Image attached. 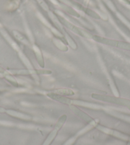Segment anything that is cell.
<instances>
[{"mask_svg": "<svg viewBox=\"0 0 130 145\" xmlns=\"http://www.w3.org/2000/svg\"><path fill=\"white\" fill-rule=\"evenodd\" d=\"M0 71H1V72H4V70L1 68V67H0Z\"/></svg>", "mask_w": 130, "mask_h": 145, "instance_id": "cell-14", "label": "cell"}, {"mask_svg": "<svg viewBox=\"0 0 130 145\" xmlns=\"http://www.w3.org/2000/svg\"><path fill=\"white\" fill-rule=\"evenodd\" d=\"M49 97H50L51 99H53L56 101L63 103V104L72 105V101L71 99L66 98L64 96H62L61 95L56 94L55 92H51L47 94Z\"/></svg>", "mask_w": 130, "mask_h": 145, "instance_id": "cell-8", "label": "cell"}, {"mask_svg": "<svg viewBox=\"0 0 130 145\" xmlns=\"http://www.w3.org/2000/svg\"><path fill=\"white\" fill-rule=\"evenodd\" d=\"M91 97L95 99L101 101H103V102L126 106L127 107L130 106V100L129 99H123V98H119L118 97L110 96V95H100V94H93Z\"/></svg>", "mask_w": 130, "mask_h": 145, "instance_id": "cell-1", "label": "cell"}, {"mask_svg": "<svg viewBox=\"0 0 130 145\" xmlns=\"http://www.w3.org/2000/svg\"><path fill=\"white\" fill-rule=\"evenodd\" d=\"M128 108H129V110H130V106H128Z\"/></svg>", "mask_w": 130, "mask_h": 145, "instance_id": "cell-17", "label": "cell"}, {"mask_svg": "<svg viewBox=\"0 0 130 145\" xmlns=\"http://www.w3.org/2000/svg\"><path fill=\"white\" fill-rule=\"evenodd\" d=\"M70 108H71L72 111L75 114V115L79 116V118L82 119L83 120H84L88 123H89L90 125L95 127L98 125L97 121H96L94 118H93L91 116H90L87 113L84 112V111H82L81 110H80L79 108H78L77 107L73 105H70Z\"/></svg>", "mask_w": 130, "mask_h": 145, "instance_id": "cell-4", "label": "cell"}, {"mask_svg": "<svg viewBox=\"0 0 130 145\" xmlns=\"http://www.w3.org/2000/svg\"><path fill=\"white\" fill-rule=\"evenodd\" d=\"M93 39L99 43L105 44V45H108L110 46H115V47H118L120 48L126 49V50H130V43H128L123 42V41H119L113 40H109V39L104 38L102 37H100V36H93Z\"/></svg>", "mask_w": 130, "mask_h": 145, "instance_id": "cell-3", "label": "cell"}, {"mask_svg": "<svg viewBox=\"0 0 130 145\" xmlns=\"http://www.w3.org/2000/svg\"><path fill=\"white\" fill-rule=\"evenodd\" d=\"M14 34L15 35V36L16 37V38L18 39V40H19V41H21V42L24 43L25 44H28V40L25 38L24 36L22 35L21 34H20V33H19V32H17V31H14Z\"/></svg>", "mask_w": 130, "mask_h": 145, "instance_id": "cell-11", "label": "cell"}, {"mask_svg": "<svg viewBox=\"0 0 130 145\" xmlns=\"http://www.w3.org/2000/svg\"><path fill=\"white\" fill-rule=\"evenodd\" d=\"M5 77H6V78L8 80H9L10 82H11L13 85H15V86H17V83L16 82V80H15L12 76H10V75H9V74H7V75H5Z\"/></svg>", "mask_w": 130, "mask_h": 145, "instance_id": "cell-13", "label": "cell"}, {"mask_svg": "<svg viewBox=\"0 0 130 145\" xmlns=\"http://www.w3.org/2000/svg\"><path fill=\"white\" fill-rule=\"evenodd\" d=\"M34 50H35L36 58H37L39 64H40V65L43 68L44 66V61H43L42 55H41V52L40 51V50H39L38 48L36 47V46H34Z\"/></svg>", "mask_w": 130, "mask_h": 145, "instance_id": "cell-9", "label": "cell"}, {"mask_svg": "<svg viewBox=\"0 0 130 145\" xmlns=\"http://www.w3.org/2000/svg\"><path fill=\"white\" fill-rule=\"evenodd\" d=\"M1 76H3V74L1 73H0V77H1Z\"/></svg>", "mask_w": 130, "mask_h": 145, "instance_id": "cell-16", "label": "cell"}, {"mask_svg": "<svg viewBox=\"0 0 130 145\" xmlns=\"http://www.w3.org/2000/svg\"><path fill=\"white\" fill-rule=\"evenodd\" d=\"M59 20H60V21L61 22L62 24H63L65 26H66L68 29H71L73 32H74L76 33V34L82 36H84V37H86V38H91V36L90 34L89 33L84 31V30H82L80 29V28L78 27L77 26H75V25H73L72 23H70V22L67 21L66 19H64V18H63L62 17L59 16Z\"/></svg>", "mask_w": 130, "mask_h": 145, "instance_id": "cell-5", "label": "cell"}, {"mask_svg": "<svg viewBox=\"0 0 130 145\" xmlns=\"http://www.w3.org/2000/svg\"><path fill=\"white\" fill-rule=\"evenodd\" d=\"M0 113H7L10 116H12L13 117L18 118L20 119H24V120H30L32 117L30 115H26L24 113L19 112V111L12 110H8V109L5 108L2 106H0Z\"/></svg>", "mask_w": 130, "mask_h": 145, "instance_id": "cell-6", "label": "cell"}, {"mask_svg": "<svg viewBox=\"0 0 130 145\" xmlns=\"http://www.w3.org/2000/svg\"><path fill=\"white\" fill-rule=\"evenodd\" d=\"M96 127L100 131L103 132V133H104L110 134V135H112L114 136L117 137V138H119L121 139H126L127 138V136L126 135H124V134L119 133V132H118L116 131L112 130V129H111L106 127H104L103 125H97V126H96Z\"/></svg>", "mask_w": 130, "mask_h": 145, "instance_id": "cell-7", "label": "cell"}, {"mask_svg": "<svg viewBox=\"0 0 130 145\" xmlns=\"http://www.w3.org/2000/svg\"><path fill=\"white\" fill-rule=\"evenodd\" d=\"M54 43H55L56 45L61 50L66 51L68 50L66 46H65L64 44L61 42V41H59L58 40H55V41H54Z\"/></svg>", "mask_w": 130, "mask_h": 145, "instance_id": "cell-12", "label": "cell"}, {"mask_svg": "<svg viewBox=\"0 0 130 145\" xmlns=\"http://www.w3.org/2000/svg\"><path fill=\"white\" fill-rule=\"evenodd\" d=\"M54 92L56 94H60V95H72L74 94V92L72 91V90L68 89H56Z\"/></svg>", "mask_w": 130, "mask_h": 145, "instance_id": "cell-10", "label": "cell"}, {"mask_svg": "<svg viewBox=\"0 0 130 145\" xmlns=\"http://www.w3.org/2000/svg\"><path fill=\"white\" fill-rule=\"evenodd\" d=\"M128 145H130V139H129V142H128Z\"/></svg>", "mask_w": 130, "mask_h": 145, "instance_id": "cell-15", "label": "cell"}, {"mask_svg": "<svg viewBox=\"0 0 130 145\" xmlns=\"http://www.w3.org/2000/svg\"><path fill=\"white\" fill-rule=\"evenodd\" d=\"M67 119V116L66 115H62L60 118H59V120L57 121L56 123L55 124V127L53 131H51V133L49 134L47 138L45 139V141H44L42 145H50L52 142L53 141L54 139L56 138V136L58 134V132L59 130L62 128V127L63 126L64 123L66 122Z\"/></svg>", "mask_w": 130, "mask_h": 145, "instance_id": "cell-2", "label": "cell"}]
</instances>
